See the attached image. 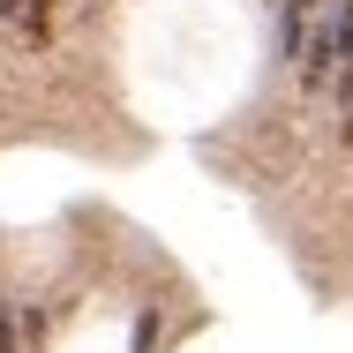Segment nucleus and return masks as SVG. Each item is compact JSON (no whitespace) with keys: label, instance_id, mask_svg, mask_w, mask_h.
<instances>
[{"label":"nucleus","instance_id":"3","mask_svg":"<svg viewBox=\"0 0 353 353\" xmlns=\"http://www.w3.org/2000/svg\"><path fill=\"white\" fill-rule=\"evenodd\" d=\"M285 8H293V15H308V8H323V0H285Z\"/></svg>","mask_w":353,"mask_h":353},{"label":"nucleus","instance_id":"1","mask_svg":"<svg viewBox=\"0 0 353 353\" xmlns=\"http://www.w3.org/2000/svg\"><path fill=\"white\" fill-rule=\"evenodd\" d=\"M346 68V53H339V23L323 15L316 30H308V46H301V90H331Z\"/></svg>","mask_w":353,"mask_h":353},{"label":"nucleus","instance_id":"2","mask_svg":"<svg viewBox=\"0 0 353 353\" xmlns=\"http://www.w3.org/2000/svg\"><path fill=\"white\" fill-rule=\"evenodd\" d=\"M23 8H30V0H0V15H8V23H23Z\"/></svg>","mask_w":353,"mask_h":353}]
</instances>
